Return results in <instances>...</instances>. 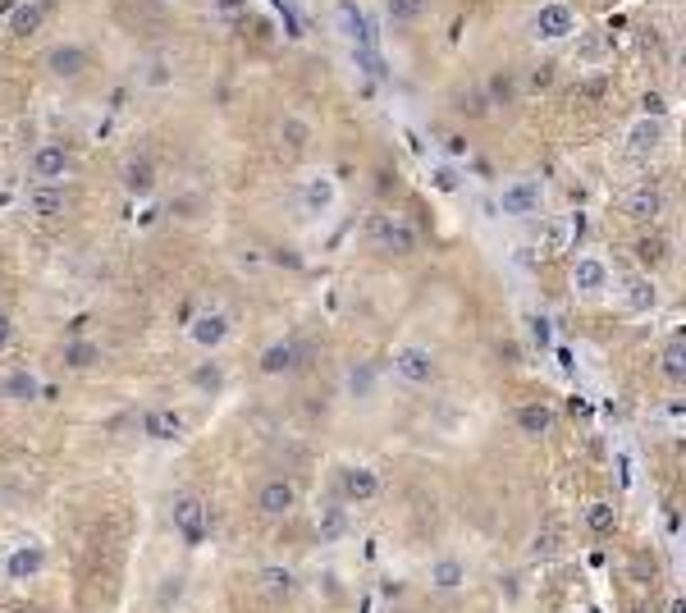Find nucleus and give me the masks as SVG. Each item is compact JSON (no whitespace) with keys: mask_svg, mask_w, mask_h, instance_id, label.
I'll use <instances>...</instances> for the list:
<instances>
[{"mask_svg":"<svg viewBox=\"0 0 686 613\" xmlns=\"http://www.w3.org/2000/svg\"><path fill=\"white\" fill-rule=\"evenodd\" d=\"M545 183L536 174H508L499 188H494V206H499V216L513 220V225H526V220L545 216Z\"/></svg>","mask_w":686,"mask_h":613,"instance_id":"1","label":"nucleus"},{"mask_svg":"<svg viewBox=\"0 0 686 613\" xmlns=\"http://www.w3.org/2000/svg\"><path fill=\"white\" fill-rule=\"evenodd\" d=\"M435 353H430L426 344H417V339H408V344H398L394 353H389V380L403 389H430L435 385Z\"/></svg>","mask_w":686,"mask_h":613,"instance_id":"2","label":"nucleus"},{"mask_svg":"<svg viewBox=\"0 0 686 613\" xmlns=\"http://www.w3.org/2000/svg\"><path fill=\"white\" fill-rule=\"evenodd\" d=\"M531 33L536 42H568L581 33V10L572 0H540L531 14Z\"/></svg>","mask_w":686,"mask_h":613,"instance_id":"3","label":"nucleus"},{"mask_svg":"<svg viewBox=\"0 0 686 613\" xmlns=\"http://www.w3.org/2000/svg\"><path fill=\"white\" fill-rule=\"evenodd\" d=\"M568 284H572V293H577V302H604L613 289V266L600 252H581L568 270Z\"/></svg>","mask_w":686,"mask_h":613,"instance_id":"4","label":"nucleus"},{"mask_svg":"<svg viewBox=\"0 0 686 613\" xmlns=\"http://www.w3.org/2000/svg\"><path fill=\"white\" fill-rule=\"evenodd\" d=\"M170 527H174V536H179L183 545H202L206 527H211V513H206L202 495H193V490H179V495L170 499Z\"/></svg>","mask_w":686,"mask_h":613,"instance_id":"5","label":"nucleus"},{"mask_svg":"<svg viewBox=\"0 0 686 613\" xmlns=\"http://www.w3.org/2000/svg\"><path fill=\"white\" fill-rule=\"evenodd\" d=\"M229 339H234V321H229V312H220V307H202V312L188 321V344L206 357L220 353Z\"/></svg>","mask_w":686,"mask_h":613,"instance_id":"6","label":"nucleus"},{"mask_svg":"<svg viewBox=\"0 0 686 613\" xmlns=\"http://www.w3.org/2000/svg\"><path fill=\"white\" fill-rule=\"evenodd\" d=\"M42 65L51 78H60V83H69V78H83L87 65H92V51H87V42H74V37H65V42H51L42 55Z\"/></svg>","mask_w":686,"mask_h":613,"instance_id":"7","label":"nucleus"},{"mask_svg":"<svg viewBox=\"0 0 686 613\" xmlns=\"http://www.w3.org/2000/svg\"><path fill=\"white\" fill-rule=\"evenodd\" d=\"M298 197H302V211L321 220V216H330L334 206H339V179H334V174H325V170H311V174H302Z\"/></svg>","mask_w":686,"mask_h":613,"instance_id":"8","label":"nucleus"},{"mask_svg":"<svg viewBox=\"0 0 686 613\" xmlns=\"http://www.w3.org/2000/svg\"><path fill=\"white\" fill-rule=\"evenodd\" d=\"M664 138H668L664 115H636L627 124V133H622V147H627V156H654V151L664 147Z\"/></svg>","mask_w":686,"mask_h":613,"instance_id":"9","label":"nucleus"},{"mask_svg":"<svg viewBox=\"0 0 686 613\" xmlns=\"http://www.w3.org/2000/svg\"><path fill=\"white\" fill-rule=\"evenodd\" d=\"M28 174L37 183H65L74 174V161H69V151L60 142H42V147L28 156Z\"/></svg>","mask_w":686,"mask_h":613,"instance_id":"10","label":"nucleus"},{"mask_svg":"<svg viewBox=\"0 0 686 613\" xmlns=\"http://www.w3.org/2000/svg\"><path fill=\"white\" fill-rule=\"evenodd\" d=\"M0 23H5V33H10V37L28 42V37L42 33L46 5H42V0H10V5H5V14H0Z\"/></svg>","mask_w":686,"mask_h":613,"instance_id":"11","label":"nucleus"},{"mask_svg":"<svg viewBox=\"0 0 686 613\" xmlns=\"http://www.w3.org/2000/svg\"><path fill=\"white\" fill-rule=\"evenodd\" d=\"M298 362H302L298 339H270L257 357V371L266 380H279V376H289V371H298Z\"/></svg>","mask_w":686,"mask_h":613,"instance_id":"12","label":"nucleus"},{"mask_svg":"<svg viewBox=\"0 0 686 613\" xmlns=\"http://www.w3.org/2000/svg\"><path fill=\"white\" fill-rule=\"evenodd\" d=\"M5 581H37L46 572V549L42 545H14L5 559H0Z\"/></svg>","mask_w":686,"mask_h":613,"instance_id":"13","label":"nucleus"},{"mask_svg":"<svg viewBox=\"0 0 686 613\" xmlns=\"http://www.w3.org/2000/svg\"><path fill=\"white\" fill-rule=\"evenodd\" d=\"M257 508L266 517H284L298 508V485L289 481V476H270V481L257 485Z\"/></svg>","mask_w":686,"mask_h":613,"instance_id":"14","label":"nucleus"},{"mask_svg":"<svg viewBox=\"0 0 686 613\" xmlns=\"http://www.w3.org/2000/svg\"><path fill=\"white\" fill-rule=\"evenodd\" d=\"M257 591L266 595V600L284 604L298 595V572L289 568V563H261L257 568Z\"/></svg>","mask_w":686,"mask_h":613,"instance_id":"15","label":"nucleus"},{"mask_svg":"<svg viewBox=\"0 0 686 613\" xmlns=\"http://www.w3.org/2000/svg\"><path fill=\"white\" fill-rule=\"evenodd\" d=\"M334 33L353 46H371V19L362 14L357 0H339V5H334Z\"/></svg>","mask_w":686,"mask_h":613,"instance_id":"16","label":"nucleus"},{"mask_svg":"<svg viewBox=\"0 0 686 613\" xmlns=\"http://www.w3.org/2000/svg\"><path fill=\"white\" fill-rule=\"evenodd\" d=\"M426 581H430V591H440V595H458L462 586H467V563H462L458 554H440V559H430Z\"/></svg>","mask_w":686,"mask_h":613,"instance_id":"17","label":"nucleus"},{"mask_svg":"<svg viewBox=\"0 0 686 613\" xmlns=\"http://www.w3.org/2000/svg\"><path fill=\"white\" fill-rule=\"evenodd\" d=\"M380 490H385V485H380L376 467H362V463L343 467V499H348V504H376Z\"/></svg>","mask_w":686,"mask_h":613,"instance_id":"18","label":"nucleus"},{"mask_svg":"<svg viewBox=\"0 0 686 613\" xmlns=\"http://www.w3.org/2000/svg\"><path fill=\"white\" fill-rule=\"evenodd\" d=\"M622 302H627V312L632 316H654L664 307V289H659L654 275H636V280L627 284V293H622Z\"/></svg>","mask_w":686,"mask_h":613,"instance_id":"19","label":"nucleus"},{"mask_svg":"<svg viewBox=\"0 0 686 613\" xmlns=\"http://www.w3.org/2000/svg\"><path fill=\"white\" fill-rule=\"evenodd\" d=\"M622 216L641 220V225H650V220L664 216V193L659 188H650V183H641V188H632V193L622 197Z\"/></svg>","mask_w":686,"mask_h":613,"instance_id":"20","label":"nucleus"},{"mask_svg":"<svg viewBox=\"0 0 686 613\" xmlns=\"http://www.w3.org/2000/svg\"><path fill=\"white\" fill-rule=\"evenodd\" d=\"M554 421H558V412L549 408V403H522V408L513 412V426L522 435H531V440H545V435L554 431Z\"/></svg>","mask_w":686,"mask_h":613,"instance_id":"21","label":"nucleus"},{"mask_svg":"<svg viewBox=\"0 0 686 613\" xmlns=\"http://www.w3.org/2000/svg\"><path fill=\"white\" fill-rule=\"evenodd\" d=\"M316 536H321V545H339V540L353 536V513H348V504H325L321 517H316Z\"/></svg>","mask_w":686,"mask_h":613,"instance_id":"22","label":"nucleus"},{"mask_svg":"<svg viewBox=\"0 0 686 613\" xmlns=\"http://www.w3.org/2000/svg\"><path fill=\"white\" fill-rule=\"evenodd\" d=\"M380 385V366L376 362H353L348 366V376H343V394L357 398V403H366V398L376 394Z\"/></svg>","mask_w":686,"mask_h":613,"instance_id":"23","label":"nucleus"},{"mask_svg":"<svg viewBox=\"0 0 686 613\" xmlns=\"http://www.w3.org/2000/svg\"><path fill=\"white\" fill-rule=\"evenodd\" d=\"M0 398L33 403V398H42V376H37V371H10V376H0Z\"/></svg>","mask_w":686,"mask_h":613,"instance_id":"24","label":"nucleus"},{"mask_svg":"<svg viewBox=\"0 0 686 613\" xmlns=\"http://www.w3.org/2000/svg\"><path fill=\"white\" fill-rule=\"evenodd\" d=\"M65 206H69V193L60 188V183H37L33 193H28V211H33V216H42V220L60 216Z\"/></svg>","mask_w":686,"mask_h":613,"instance_id":"25","label":"nucleus"},{"mask_svg":"<svg viewBox=\"0 0 686 613\" xmlns=\"http://www.w3.org/2000/svg\"><path fill=\"white\" fill-rule=\"evenodd\" d=\"M430 14V0H385V19L394 28H417Z\"/></svg>","mask_w":686,"mask_h":613,"instance_id":"26","label":"nucleus"},{"mask_svg":"<svg viewBox=\"0 0 686 613\" xmlns=\"http://www.w3.org/2000/svg\"><path fill=\"white\" fill-rule=\"evenodd\" d=\"M229 257H234V266H238V275H243V280H257V275H266V270H270L266 248H252V243H238Z\"/></svg>","mask_w":686,"mask_h":613,"instance_id":"27","label":"nucleus"},{"mask_svg":"<svg viewBox=\"0 0 686 613\" xmlns=\"http://www.w3.org/2000/svg\"><path fill=\"white\" fill-rule=\"evenodd\" d=\"M481 92H485V106H508V101L517 97V78L508 74V69H494Z\"/></svg>","mask_w":686,"mask_h":613,"instance_id":"28","label":"nucleus"},{"mask_svg":"<svg viewBox=\"0 0 686 613\" xmlns=\"http://www.w3.org/2000/svg\"><path fill=\"white\" fill-rule=\"evenodd\" d=\"M279 142L289 151H307L311 147V124H307V115H284L279 119Z\"/></svg>","mask_w":686,"mask_h":613,"instance_id":"29","label":"nucleus"},{"mask_svg":"<svg viewBox=\"0 0 686 613\" xmlns=\"http://www.w3.org/2000/svg\"><path fill=\"white\" fill-rule=\"evenodd\" d=\"M97 362H101L97 339H74V344H65V366L69 371H92Z\"/></svg>","mask_w":686,"mask_h":613,"instance_id":"30","label":"nucleus"},{"mask_svg":"<svg viewBox=\"0 0 686 613\" xmlns=\"http://www.w3.org/2000/svg\"><path fill=\"white\" fill-rule=\"evenodd\" d=\"M586 527L595 531V536H613V531H618V508H613L609 499H595V504L586 508Z\"/></svg>","mask_w":686,"mask_h":613,"instance_id":"31","label":"nucleus"},{"mask_svg":"<svg viewBox=\"0 0 686 613\" xmlns=\"http://www.w3.org/2000/svg\"><path fill=\"white\" fill-rule=\"evenodd\" d=\"M188 380H193L197 394H220L229 376H225V366H220V362H202V366H193V376H188Z\"/></svg>","mask_w":686,"mask_h":613,"instance_id":"32","label":"nucleus"},{"mask_svg":"<svg viewBox=\"0 0 686 613\" xmlns=\"http://www.w3.org/2000/svg\"><path fill=\"white\" fill-rule=\"evenodd\" d=\"M385 248L398 252V257H408V252H417V225H408V220H389V238H385Z\"/></svg>","mask_w":686,"mask_h":613,"instance_id":"33","label":"nucleus"},{"mask_svg":"<svg viewBox=\"0 0 686 613\" xmlns=\"http://www.w3.org/2000/svg\"><path fill=\"white\" fill-rule=\"evenodd\" d=\"M170 83H174L170 60H165L161 51H151L147 60H142V87H170Z\"/></svg>","mask_w":686,"mask_h":613,"instance_id":"34","label":"nucleus"},{"mask_svg":"<svg viewBox=\"0 0 686 613\" xmlns=\"http://www.w3.org/2000/svg\"><path fill=\"white\" fill-rule=\"evenodd\" d=\"M664 376L673 380V385H682L686 380V348H682V334H673V339H668V348H664Z\"/></svg>","mask_w":686,"mask_h":613,"instance_id":"35","label":"nucleus"},{"mask_svg":"<svg viewBox=\"0 0 686 613\" xmlns=\"http://www.w3.org/2000/svg\"><path fill=\"white\" fill-rule=\"evenodd\" d=\"M142 426H147L151 440H179V435H183V426H179V417H174V412H147V421H142Z\"/></svg>","mask_w":686,"mask_h":613,"instance_id":"36","label":"nucleus"},{"mask_svg":"<svg viewBox=\"0 0 686 613\" xmlns=\"http://www.w3.org/2000/svg\"><path fill=\"white\" fill-rule=\"evenodd\" d=\"M389 220H394V216H385V211L366 220V238H371V243H380V248H385V238H389Z\"/></svg>","mask_w":686,"mask_h":613,"instance_id":"37","label":"nucleus"},{"mask_svg":"<svg viewBox=\"0 0 686 613\" xmlns=\"http://www.w3.org/2000/svg\"><path fill=\"white\" fill-rule=\"evenodd\" d=\"M14 330H19V325H14L10 307H0V353H5V348L14 344Z\"/></svg>","mask_w":686,"mask_h":613,"instance_id":"38","label":"nucleus"},{"mask_svg":"<svg viewBox=\"0 0 686 613\" xmlns=\"http://www.w3.org/2000/svg\"><path fill=\"white\" fill-rule=\"evenodd\" d=\"M147 179H151V170H147V161L138 156V161L129 165V183H133V188H147Z\"/></svg>","mask_w":686,"mask_h":613,"instance_id":"39","label":"nucleus"},{"mask_svg":"<svg viewBox=\"0 0 686 613\" xmlns=\"http://www.w3.org/2000/svg\"><path fill=\"white\" fill-rule=\"evenodd\" d=\"M14 202V193H10V188H0V206H10Z\"/></svg>","mask_w":686,"mask_h":613,"instance_id":"40","label":"nucleus"},{"mask_svg":"<svg viewBox=\"0 0 686 613\" xmlns=\"http://www.w3.org/2000/svg\"><path fill=\"white\" fill-rule=\"evenodd\" d=\"M673 613H686V604H682V600H673Z\"/></svg>","mask_w":686,"mask_h":613,"instance_id":"41","label":"nucleus"},{"mask_svg":"<svg viewBox=\"0 0 686 613\" xmlns=\"http://www.w3.org/2000/svg\"><path fill=\"white\" fill-rule=\"evenodd\" d=\"M42 5H46V0H42Z\"/></svg>","mask_w":686,"mask_h":613,"instance_id":"42","label":"nucleus"}]
</instances>
